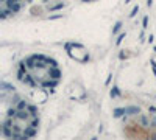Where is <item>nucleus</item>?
Returning a JSON list of instances; mask_svg holds the SVG:
<instances>
[{
    "instance_id": "f257e3e1",
    "label": "nucleus",
    "mask_w": 156,
    "mask_h": 140,
    "mask_svg": "<svg viewBox=\"0 0 156 140\" xmlns=\"http://www.w3.org/2000/svg\"><path fill=\"white\" fill-rule=\"evenodd\" d=\"M39 112L27 100H12L5 106L2 117V135L6 138H30L37 132Z\"/></svg>"
},
{
    "instance_id": "f03ea898",
    "label": "nucleus",
    "mask_w": 156,
    "mask_h": 140,
    "mask_svg": "<svg viewBox=\"0 0 156 140\" xmlns=\"http://www.w3.org/2000/svg\"><path fill=\"white\" fill-rule=\"evenodd\" d=\"M17 78L30 87L51 89L61 80V69L53 58L31 55L19 64Z\"/></svg>"
},
{
    "instance_id": "7ed1b4c3",
    "label": "nucleus",
    "mask_w": 156,
    "mask_h": 140,
    "mask_svg": "<svg viewBox=\"0 0 156 140\" xmlns=\"http://www.w3.org/2000/svg\"><path fill=\"white\" fill-rule=\"evenodd\" d=\"M22 6L20 0H0V12H2V17L6 19L8 16L17 12Z\"/></svg>"
},
{
    "instance_id": "20e7f679",
    "label": "nucleus",
    "mask_w": 156,
    "mask_h": 140,
    "mask_svg": "<svg viewBox=\"0 0 156 140\" xmlns=\"http://www.w3.org/2000/svg\"><path fill=\"white\" fill-rule=\"evenodd\" d=\"M81 2H95V0H81Z\"/></svg>"
}]
</instances>
